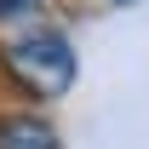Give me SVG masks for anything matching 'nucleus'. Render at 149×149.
<instances>
[{"label": "nucleus", "instance_id": "nucleus-1", "mask_svg": "<svg viewBox=\"0 0 149 149\" xmlns=\"http://www.w3.org/2000/svg\"><path fill=\"white\" fill-rule=\"evenodd\" d=\"M0 69H6V80H12L23 97L57 103V97L74 86L80 57H74V46L57 35V29H29V35H17L12 46H0Z\"/></svg>", "mask_w": 149, "mask_h": 149}, {"label": "nucleus", "instance_id": "nucleus-2", "mask_svg": "<svg viewBox=\"0 0 149 149\" xmlns=\"http://www.w3.org/2000/svg\"><path fill=\"white\" fill-rule=\"evenodd\" d=\"M0 149H63V138H57V126L46 115L6 109L0 115Z\"/></svg>", "mask_w": 149, "mask_h": 149}, {"label": "nucleus", "instance_id": "nucleus-3", "mask_svg": "<svg viewBox=\"0 0 149 149\" xmlns=\"http://www.w3.org/2000/svg\"><path fill=\"white\" fill-rule=\"evenodd\" d=\"M29 12H40V0H0V23H17Z\"/></svg>", "mask_w": 149, "mask_h": 149}, {"label": "nucleus", "instance_id": "nucleus-4", "mask_svg": "<svg viewBox=\"0 0 149 149\" xmlns=\"http://www.w3.org/2000/svg\"><path fill=\"white\" fill-rule=\"evenodd\" d=\"M109 6H132V0H109Z\"/></svg>", "mask_w": 149, "mask_h": 149}]
</instances>
